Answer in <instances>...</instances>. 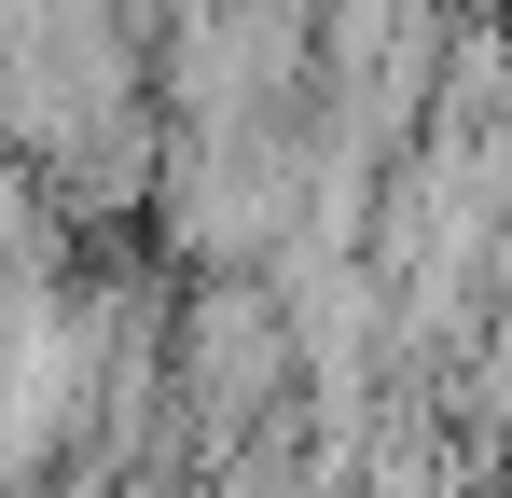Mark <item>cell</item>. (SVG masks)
Wrapping results in <instances>:
<instances>
[{
    "label": "cell",
    "instance_id": "obj_1",
    "mask_svg": "<svg viewBox=\"0 0 512 498\" xmlns=\"http://www.w3.org/2000/svg\"><path fill=\"white\" fill-rule=\"evenodd\" d=\"M277 305H263L250 277L236 291H194V319H180V402H194V429H250L263 402H277Z\"/></svg>",
    "mask_w": 512,
    "mask_h": 498
}]
</instances>
